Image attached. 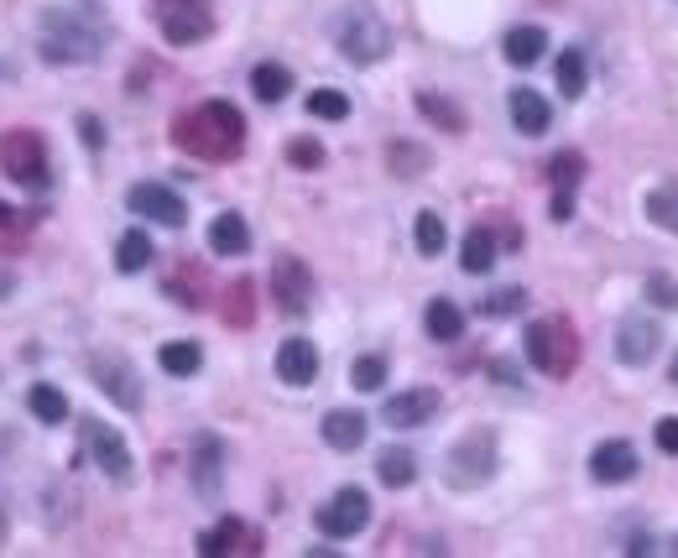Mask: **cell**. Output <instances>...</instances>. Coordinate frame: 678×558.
<instances>
[{
	"mask_svg": "<svg viewBox=\"0 0 678 558\" xmlns=\"http://www.w3.org/2000/svg\"><path fill=\"white\" fill-rule=\"evenodd\" d=\"M17 288V282H11V277H6V271H0V298H6V292Z\"/></svg>",
	"mask_w": 678,
	"mask_h": 558,
	"instance_id": "obj_50",
	"label": "cell"
},
{
	"mask_svg": "<svg viewBox=\"0 0 678 558\" xmlns=\"http://www.w3.org/2000/svg\"><path fill=\"white\" fill-rule=\"evenodd\" d=\"M542 48H548V32H542V27H511L507 42H501L511 68H532L542 58Z\"/></svg>",
	"mask_w": 678,
	"mask_h": 558,
	"instance_id": "obj_24",
	"label": "cell"
},
{
	"mask_svg": "<svg viewBox=\"0 0 678 558\" xmlns=\"http://www.w3.org/2000/svg\"><path fill=\"white\" fill-rule=\"evenodd\" d=\"M6 455H11V434H0V465H6Z\"/></svg>",
	"mask_w": 678,
	"mask_h": 558,
	"instance_id": "obj_49",
	"label": "cell"
},
{
	"mask_svg": "<svg viewBox=\"0 0 678 558\" xmlns=\"http://www.w3.org/2000/svg\"><path fill=\"white\" fill-rule=\"evenodd\" d=\"M674 554H678V542H674Z\"/></svg>",
	"mask_w": 678,
	"mask_h": 558,
	"instance_id": "obj_52",
	"label": "cell"
},
{
	"mask_svg": "<svg viewBox=\"0 0 678 558\" xmlns=\"http://www.w3.org/2000/svg\"><path fill=\"white\" fill-rule=\"evenodd\" d=\"M522 350H527V360H532L542 376H554V381L575 376V366H579V335H575V323L559 319V313L527 323Z\"/></svg>",
	"mask_w": 678,
	"mask_h": 558,
	"instance_id": "obj_3",
	"label": "cell"
},
{
	"mask_svg": "<svg viewBox=\"0 0 678 558\" xmlns=\"http://www.w3.org/2000/svg\"><path fill=\"white\" fill-rule=\"evenodd\" d=\"M323 444L339 449V455L360 449V444H366V412H356V407H335V412L323 418Z\"/></svg>",
	"mask_w": 678,
	"mask_h": 558,
	"instance_id": "obj_19",
	"label": "cell"
},
{
	"mask_svg": "<svg viewBox=\"0 0 678 558\" xmlns=\"http://www.w3.org/2000/svg\"><path fill=\"white\" fill-rule=\"evenodd\" d=\"M110 42V21L94 0H63V6H48L42 11V27H37V48L48 63H94Z\"/></svg>",
	"mask_w": 678,
	"mask_h": 558,
	"instance_id": "obj_1",
	"label": "cell"
},
{
	"mask_svg": "<svg viewBox=\"0 0 678 558\" xmlns=\"http://www.w3.org/2000/svg\"><path fill=\"white\" fill-rule=\"evenodd\" d=\"M157 366H162L168 376H193L203 366V350L193 345V339H172V345L157 350Z\"/></svg>",
	"mask_w": 678,
	"mask_h": 558,
	"instance_id": "obj_30",
	"label": "cell"
},
{
	"mask_svg": "<svg viewBox=\"0 0 678 558\" xmlns=\"http://www.w3.org/2000/svg\"><path fill=\"white\" fill-rule=\"evenodd\" d=\"M271 292H277V308L292 313V319L313 308V277H308V267L298 256H277L271 261Z\"/></svg>",
	"mask_w": 678,
	"mask_h": 558,
	"instance_id": "obj_11",
	"label": "cell"
},
{
	"mask_svg": "<svg viewBox=\"0 0 678 558\" xmlns=\"http://www.w3.org/2000/svg\"><path fill=\"white\" fill-rule=\"evenodd\" d=\"M350 381H356V391H381V381H387V360H381V356H360L356 371H350Z\"/></svg>",
	"mask_w": 678,
	"mask_h": 558,
	"instance_id": "obj_41",
	"label": "cell"
},
{
	"mask_svg": "<svg viewBox=\"0 0 678 558\" xmlns=\"http://www.w3.org/2000/svg\"><path fill=\"white\" fill-rule=\"evenodd\" d=\"M0 172L11 183L32 188V193H48L52 188V168H48V141L32 126H11L0 136Z\"/></svg>",
	"mask_w": 678,
	"mask_h": 558,
	"instance_id": "obj_4",
	"label": "cell"
},
{
	"mask_svg": "<svg viewBox=\"0 0 678 558\" xmlns=\"http://www.w3.org/2000/svg\"><path fill=\"white\" fill-rule=\"evenodd\" d=\"M554 73H559V94H564V100H579V94H585V84H590V63H585V52H579V48H564Z\"/></svg>",
	"mask_w": 678,
	"mask_h": 558,
	"instance_id": "obj_28",
	"label": "cell"
},
{
	"mask_svg": "<svg viewBox=\"0 0 678 558\" xmlns=\"http://www.w3.org/2000/svg\"><path fill=\"white\" fill-rule=\"evenodd\" d=\"M6 527H11V511H6V501H0V542H6Z\"/></svg>",
	"mask_w": 678,
	"mask_h": 558,
	"instance_id": "obj_48",
	"label": "cell"
},
{
	"mask_svg": "<svg viewBox=\"0 0 678 558\" xmlns=\"http://www.w3.org/2000/svg\"><path fill=\"white\" fill-rule=\"evenodd\" d=\"M647 220L662 225V230H674V236H678V193H668V188L647 193Z\"/></svg>",
	"mask_w": 678,
	"mask_h": 558,
	"instance_id": "obj_38",
	"label": "cell"
},
{
	"mask_svg": "<svg viewBox=\"0 0 678 558\" xmlns=\"http://www.w3.org/2000/svg\"><path fill=\"white\" fill-rule=\"evenodd\" d=\"M658 449L662 455H678V418H658Z\"/></svg>",
	"mask_w": 678,
	"mask_h": 558,
	"instance_id": "obj_44",
	"label": "cell"
},
{
	"mask_svg": "<svg viewBox=\"0 0 678 558\" xmlns=\"http://www.w3.org/2000/svg\"><path fill=\"white\" fill-rule=\"evenodd\" d=\"M32 225H37L32 209H17V203L0 199V256H17L32 240Z\"/></svg>",
	"mask_w": 678,
	"mask_h": 558,
	"instance_id": "obj_23",
	"label": "cell"
},
{
	"mask_svg": "<svg viewBox=\"0 0 678 558\" xmlns=\"http://www.w3.org/2000/svg\"><path fill=\"white\" fill-rule=\"evenodd\" d=\"M658 345H662L658 323L642 319V313L621 319V323H616V339H610V350H616V360H621V366H647V360L658 356Z\"/></svg>",
	"mask_w": 678,
	"mask_h": 558,
	"instance_id": "obj_13",
	"label": "cell"
},
{
	"mask_svg": "<svg viewBox=\"0 0 678 558\" xmlns=\"http://www.w3.org/2000/svg\"><path fill=\"white\" fill-rule=\"evenodd\" d=\"M668 381H678V360H674V366H668Z\"/></svg>",
	"mask_w": 678,
	"mask_h": 558,
	"instance_id": "obj_51",
	"label": "cell"
},
{
	"mask_svg": "<svg viewBox=\"0 0 678 558\" xmlns=\"http://www.w3.org/2000/svg\"><path fill=\"white\" fill-rule=\"evenodd\" d=\"M308 116H319V120H345V116H350V100H345L339 89H313V94H308Z\"/></svg>",
	"mask_w": 678,
	"mask_h": 558,
	"instance_id": "obj_37",
	"label": "cell"
},
{
	"mask_svg": "<svg viewBox=\"0 0 678 558\" xmlns=\"http://www.w3.org/2000/svg\"><path fill=\"white\" fill-rule=\"evenodd\" d=\"M418 110H423L428 120H439L443 131H465V110H459V104H449V100H439L433 89H423V94H418Z\"/></svg>",
	"mask_w": 678,
	"mask_h": 558,
	"instance_id": "obj_34",
	"label": "cell"
},
{
	"mask_svg": "<svg viewBox=\"0 0 678 558\" xmlns=\"http://www.w3.org/2000/svg\"><path fill=\"white\" fill-rule=\"evenodd\" d=\"M79 131H84V147H104V126L94 116H79Z\"/></svg>",
	"mask_w": 678,
	"mask_h": 558,
	"instance_id": "obj_45",
	"label": "cell"
},
{
	"mask_svg": "<svg viewBox=\"0 0 678 558\" xmlns=\"http://www.w3.org/2000/svg\"><path fill=\"white\" fill-rule=\"evenodd\" d=\"M199 554H203V558L261 554V532H256V527H246L240 517H225V522H215V527H209V532L199 538Z\"/></svg>",
	"mask_w": 678,
	"mask_h": 558,
	"instance_id": "obj_16",
	"label": "cell"
},
{
	"mask_svg": "<svg viewBox=\"0 0 678 558\" xmlns=\"http://www.w3.org/2000/svg\"><path fill=\"white\" fill-rule=\"evenodd\" d=\"M412 236H418V251H423V256H439L443 240H449V236H443V220L433 215V209H423V215H418V230H412Z\"/></svg>",
	"mask_w": 678,
	"mask_h": 558,
	"instance_id": "obj_39",
	"label": "cell"
},
{
	"mask_svg": "<svg viewBox=\"0 0 678 558\" xmlns=\"http://www.w3.org/2000/svg\"><path fill=\"white\" fill-rule=\"evenodd\" d=\"M126 203H131V215H141V220H152V225H168V230H183L188 225L183 199L168 183H136L126 193Z\"/></svg>",
	"mask_w": 678,
	"mask_h": 558,
	"instance_id": "obj_12",
	"label": "cell"
},
{
	"mask_svg": "<svg viewBox=\"0 0 678 558\" xmlns=\"http://www.w3.org/2000/svg\"><path fill=\"white\" fill-rule=\"evenodd\" d=\"M251 89H256V100L261 104H277V100H288L292 73L282 63H256L251 68Z\"/></svg>",
	"mask_w": 678,
	"mask_h": 558,
	"instance_id": "obj_27",
	"label": "cell"
},
{
	"mask_svg": "<svg viewBox=\"0 0 678 558\" xmlns=\"http://www.w3.org/2000/svg\"><path fill=\"white\" fill-rule=\"evenodd\" d=\"M172 147L199 162H236L246 147V116L230 100H203L172 120Z\"/></svg>",
	"mask_w": 678,
	"mask_h": 558,
	"instance_id": "obj_2",
	"label": "cell"
},
{
	"mask_svg": "<svg viewBox=\"0 0 678 558\" xmlns=\"http://www.w3.org/2000/svg\"><path fill=\"white\" fill-rule=\"evenodd\" d=\"M548 120H554V110H548V100H542L538 89H511V126H517V131L542 136Z\"/></svg>",
	"mask_w": 678,
	"mask_h": 558,
	"instance_id": "obj_20",
	"label": "cell"
},
{
	"mask_svg": "<svg viewBox=\"0 0 678 558\" xmlns=\"http://www.w3.org/2000/svg\"><path fill=\"white\" fill-rule=\"evenodd\" d=\"M647 298L662 308H678V282L674 277H647Z\"/></svg>",
	"mask_w": 678,
	"mask_h": 558,
	"instance_id": "obj_43",
	"label": "cell"
},
{
	"mask_svg": "<svg viewBox=\"0 0 678 558\" xmlns=\"http://www.w3.org/2000/svg\"><path fill=\"white\" fill-rule=\"evenodd\" d=\"M522 308H527L522 288H496L480 298V313H486V319H511V313H522Z\"/></svg>",
	"mask_w": 678,
	"mask_h": 558,
	"instance_id": "obj_35",
	"label": "cell"
},
{
	"mask_svg": "<svg viewBox=\"0 0 678 558\" xmlns=\"http://www.w3.org/2000/svg\"><path fill=\"white\" fill-rule=\"evenodd\" d=\"M548 178H554V188H569V193H575L579 178H585V157H579V152H559L554 162H548Z\"/></svg>",
	"mask_w": 678,
	"mask_h": 558,
	"instance_id": "obj_36",
	"label": "cell"
},
{
	"mask_svg": "<svg viewBox=\"0 0 678 558\" xmlns=\"http://www.w3.org/2000/svg\"><path fill=\"white\" fill-rule=\"evenodd\" d=\"M313 376H319V350H313V339H282V350H277V381L308 387Z\"/></svg>",
	"mask_w": 678,
	"mask_h": 558,
	"instance_id": "obj_18",
	"label": "cell"
},
{
	"mask_svg": "<svg viewBox=\"0 0 678 558\" xmlns=\"http://www.w3.org/2000/svg\"><path fill=\"white\" fill-rule=\"evenodd\" d=\"M209 251L215 256H246L251 251V225L240 220V215H220V220L209 225Z\"/></svg>",
	"mask_w": 678,
	"mask_h": 558,
	"instance_id": "obj_22",
	"label": "cell"
},
{
	"mask_svg": "<svg viewBox=\"0 0 678 558\" xmlns=\"http://www.w3.org/2000/svg\"><path fill=\"white\" fill-rule=\"evenodd\" d=\"M89 376H94V387L120 407V412H141V381H136L131 360L116 356V350H100V356H89Z\"/></svg>",
	"mask_w": 678,
	"mask_h": 558,
	"instance_id": "obj_9",
	"label": "cell"
},
{
	"mask_svg": "<svg viewBox=\"0 0 678 558\" xmlns=\"http://www.w3.org/2000/svg\"><path fill=\"white\" fill-rule=\"evenodd\" d=\"M335 48L345 52L350 63H381L391 52V32L371 6H350V11L335 17Z\"/></svg>",
	"mask_w": 678,
	"mask_h": 558,
	"instance_id": "obj_5",
	"label": "cell"
},
{
	"mask_svg": "<svg viewBox=\"0 0 678 558\" xmlns=\"http://www.w3.org/2000/svg\"><path fill=\"white\" fill-rule=\"evenodd\" d=\"M569 215H575V193H569V188H554V220H569Z\"/></svg>",
	"mask_w": 678,
	"mask_h": 558,
	"instance_id": "obj_46",
	"label": "cell"
},
{
	"mask_svg": "<svg viewBox=\"0 0 678 558\" xmlns=\"http://www.w3.org/2000/svg\"><path fill=\"white\" fill-rule=\"evenodd\" d=\"M491 376L501 381V387H517V381H522V371H517L511 360H491Z\"/></svg>",
	"mask_w": 678,
	"mask_h": 558,
	"instance_id": "obj_47",
	"label": "cell"
},
{
	"mask_svg": "<svg viewBox=\"0 0 678 558\" xmlns=\"http://www.w3.org/2000/svg\"><path fill=\"white\" fill-rule=\"evenodd\" d=\"M288 162L292 168H323V147L308 141V136H298V141H288Z\"/></svg>",
	"mask_w": 678,
	"mask_h": 558,
	"instance_id": "obj_42",
	"label": "cell"
},
{
	"mask_svg": "<svg viewBox=\"0 0 678 558\" xmlns=\"http://www.w3.org/2000/svg\"><path fill=\"white\" fill-rule=\"evenodd\" d=\"M147 261H152V240L141 236V230H126V236H120V246H116V267L131 277V271H141Z\"/></svg>",
	"mask_w": 678,
	"mask_h": 558,
	"instance_id": "obj_33",
	"label": "cell"
},
{
	"mask_svg": "<svg viewBox=\"0 0 678 558\" xmlns=\"http://www.w3.org/2000/svg\"><path fill=\"white\" fill-rule=\"evenodd\" d=\"M193 491L203 501H220L225 496V444L215 434H199L193 439Z\"/></svg>",
	"mask_w": 678,
	"mask_h": 558,
	"instance_id": "obj_15",
	"label": "cell"
},
{
	"mask_svg": "<svg viewBox=\"0 0 678 558\" xmlns=\"http://www.w3.org/2000/svg\"><path fill=\"white\" fill-rule=\"evenodd\" d=\"M220 319L230 323V329H251V319H256V282H251V277H240V282H230V288H225Z\"/></svg>",
	"mask_w": 678,
	"mask_h": 558,
	"instance_id": "obj_26",
	"label": "cell"
},
{
	"mask_svg": "<svg viewBox=\"0 0 678 558\" xmlns=\"http://www.w3.org/2000/svg\"><path fill=\"white\" fill-rule=\"evenodd\" d=\"M168 292H172V298H178V303H183V308H199L203 298H209V277H203V267H193V261H183V267L172 271Z\"/></svg>",
	"mask_w": 678,
	"mask_h": 558,
	"instance_id": "obj_29",
	"label": "cell"
},
{
	"mask_svg": "<svg viewBox=\"0 0 678 558\" xmlns=\"http://www.w3.org/2000/svg\"><path fill=\"white\" fill-rule=\"evenodd\" d=\"M439 402H443V397L433 387L397 391V397H387V407H381V424H391V428H423V424H433Z\"/></svg>",
	"mask_w": 678,
	"mask_h": 558,
	"instance_id": "obj_14",
	"label": "cell"
},
{
	"mask_svg": "<svg viewBox=\"0 0 678 558\" xmlns=\"http://www.w3.org/2000/svg\"><path fill=\"white\" fill-rule=\"evenodd\" d=\"M496 236H491V225H475L470 236H465V246H459V267L470 271V277H486V271L496 267Z\"/></svg>",
	"mask_w": 678,
	"mask_h": 558,
	"instance_id": "obj_21",
	"label": "cell"
},
{
	"mask_svg": "<svg viewBox=\"0 0 678 558\" xmlns=\"http://www.w3.org/2000/svg\"><path fill=\"white\" fill-rule=\"evenodd\" d=\"M157 27L172 48H193L215 32V11L203 0H157Z\"/></svg>",
	"mask_w": 678,
	"mask_h": 558,
	"instance_id": "obj_7",
	"label": "cell"
},
{
	"mask_svg": "<svg viewBox=\"0 0 678 558\" xmlns=\"http://www.w3.org/2000/svg\"><path fill=\"white\" fill-rule=\"evenodd\" d=\"M590 475L600 480V486H621V480L637 475V449H631L627 439H606L590 455Z\"/></svg>",
	"mask_w": 678,
	"mask_h": 558,
	"instance_id": "obj_17",
	"label": "cell"
},
{
	"mask_svg": "<svg viewBox=\"0 0 678 558\" xmlns=\"http://www.w3.org/2000/svg\"><path fill=\"white\" fill-rule=\"evenodd\" d=\"M376 480L391 486V491L412 486V480H418V455H412V449H381V455H376Z\"/></svg>",
	"mask_w": 678,
	"mask_h": 558,
	"instance_id": "obj_25",
	"label": "cell"
},
{
	"mask_svg": "<svg viewBox=\"0 0 678 558\" xmlns=\"http://www.w3.org/2000/svg\"><path fill=\"white\" fill-rule=\"evenodd\" d=\"M79 434H84L89 459H94V465H100L116 486H131V480H136V459H131V449H126V439H120L116 428L100 424V418H84V424H79Z\"/></svg>",
	"mask_w": 678,
	"mask_h": 558,
	"instance_id": "obj_8",
	"label": "cell"
},
{
	"mask_svg": "<svg viewBox=\"0 0 678 558\" xmlns=\"http://www.w3.org/2000/svg\"><path fill=\"white\" fill-rule=\"evenodd\" d=\"M423 168H428L423 147H407V141H397V147H391V172H397V178H418Z\"/></svg>",
	"mask_w": 678,
	"mask_h": 558,
	"instance_id": "obj_40",
	"label": "cell"
},
{
	"mask_svg": "<svg viewBox=\"0 0 678 558\" xmlns=\"http://www.w3.org/2000/svg\"><path fill=\"white\" fill-rule=\"evenodd\" d=\"M366 522H371V496L360 491V486H345V491H335L319 507L323 538H356V532H366Z\"/></svg>",
	"mask_w": 678,
	"mask_h": 558,
	"instance_id": "obj_10",
	"label": "cell"
},
{
	"mask_svg": "<svg viewBox=\"0 0 678 558\" xmlns=\"http://www.w3.org/2000/svg\"><path fill=\"white\" fill-rule=\"evenodd\" d=\"M27 407H32V418H42V424H63L68 418V397L58 387H48V381H37L27 391Z\"/></svg>",
	"mask_w": 678,
	"mask_h": 558,
	"instance_id": "obj_32",
	"label": "cell"
},
{
	"mask_svg": "<svg viewBox=\"0 0 678 558\" xmlns=\"http://www.w3.org/2000/svg\"><path fill=\"white\" fill-rule=\"evenodd\" d=\"M423 323H428V335L443 339V345L465 335V313H459V303H449V298H433L428 313H423Z\"/></svg>",
	"mask_w": 678,
	"mask_h": 558,
	"instance_id": "obj_31",
	"label": "cell"
},
{
	"mask_svg": "<svg viewBox=\"0 0 678 558\" xmlns=\"http://www.w3.org/2000/svg\"><path fill=\"white\" fill-rule=\"evenodd\" d=\"M496 475V439L486 428H475L465 439L443 455V486H455V491H475V486H486Z\"/></svg>",
	"mask_w": 678,
	"mask_h": 558,
	"instance_id": "obj_6",
	"label": "cell"
}]
</instances>
